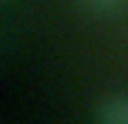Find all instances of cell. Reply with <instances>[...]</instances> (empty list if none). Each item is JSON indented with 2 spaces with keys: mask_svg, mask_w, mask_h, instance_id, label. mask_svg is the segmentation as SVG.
Segmentation results:
<instances>
[{
  "mask_svg": "<svg viewBox=\"0 0 128 124\" xmlns=\"http://www.w3.org/2000/svg\"><path fill=\"white\" fill-rule=\"evenodd\" d=\"M94 14H122L128 9V0H79Z\"/></svg>",
  "mask_w": 128,
  "mask_h": 124,
  "instance_id": "cell-2",
  "label": "cell"
},
{
  "mask_svg": "<svg viewBox=\"0 0 128 124\" xmlns=\"http://www.w3.org/2000/svg\"><path fill=\"white\" fill-rule=\"evenodd\" d=\"M99 124H128V95H110L99 104Z\"/></svg>",
  "mask_w": 128,
  "mask_h": 124,
  "instance_id": "cell-1",
  "label": "cell"
}]
</instances>
